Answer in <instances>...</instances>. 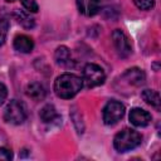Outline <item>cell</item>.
I'll return each instance as SVG.
<instances>
[{"label": "cell", "mask_w": 161, "mask_h": 161, "mask_svg": "<svg viewBox=\"0 0 161 161\" xmlns=\"http://www.w3.org/2000/svg\"><path fill=\"white\" fill-rule=\"evenodd\" d=\"M141 141L142 136L137 131L132 128H123L114 136L113 146L118 152H127L141 145Z\"/></svg>", "instance_id": "obj_2"}, {"label": "cell", "mask_w": 161, "mask_h": 161, "mask_svg": "<svg viewBox=\"0 0 161 161\" xmlns=\"http://www.w3.org/2000/svg\"><path fill=\"white\" fill-rule=\"evenodd\" d=\"M83 83L88 87H97L104 83L106 80V73L104 70L94 63H88L86 64V67L83 68V77H82Z\"/></svg>", "instance_id": "obj_4"}, {"label": "cell", "mask_w": 161, "mask_h": 161, "mask_svg": "<svg viewBox=\"0 0 161 161\" xmlns=\"http://www.w3.org/2000/svg\"><path fill=\"white\" fill-rule=\"evenodd\" d=\"M122 78H125L128 84H132V86H136V87L143 84L145 80H146V75H145L143 70L140 69V68H131V69H127V70L122 74Z\"/></svg>", "instance_id": "obj_10"}, {"label": "cell", "mask_w": 161, "mask_h": 161, "mask_svg": "<svg viewBox=\"0 0 161 161\" xmlns=\"http://www.w3.org/2000/svg\"><path fill=\"white\" fill-rule=\"evenodd\" d=\"M21 4L29 13H36L39 10L38 3L35 0H21Z\"/></svg>", "instance_id": "obj_18"}, {"label": "cell", "mask_w": 161, "mask_h": 161, "mask_svg": "<svg viewBox=\"0 0 161 161\" xmlns=\"http://www.w3.org/2000/svg\"><path fill=\"white\" fill-rule=\"evenodd\" d=\"M54 59H55V63L58 65L69 67L70 65V62H72V55H70L69 48H67L65 45L58 47L55 49V52H54Z\"/></svg>", "instance_id": "obj_12"}, {"label": "cell", "mask_w": 161, "mask_h": 161, "mask_svg": "<svg viewBox=\"0 0 161 161\" xmlns=\"http://www.w3.org/2000/svg\"><path fill=\"white\" fill-rule=\"evenodd\" d=\"M5 1H6V3H14L15 0H5Z\"/></svg>", "instance_id": "obj_21"}, {"label": "cell", "mask_w": 161, "mask_h": 161, "mask_svg": "<svg viewBox=\"0 0 161 161\" xmlns=\"http://www.w3.org/2000/svg\"><path fill=\"white\" fill-rule=\"evenodd\" d=\"M13 45L14 49L20 53H30L34 49V40L25 34H19L14 38Z\"/></svg>", "instance_id": "obj_9"}, {"label": "cell", "mask_w": 161, "mask_h": 161, "mask_svg": "<svg viewBox=\"0 0 161 161\" xmlns=\"http://www.w3.org/2000/svg\"><path fill=\"white\" fill-rule=\"evenodd\" d=\"M25 94L33 101H43L47 96V91L39 82H31L25 88Z\"/></svg>", "instance_id": "obj_11"}, {"label": "cell", "mask_w": 161, "mask_h": 161, "mask_svg": "<svg viewBox=\"0 0 161 161\" xmlns=\"http://www.w3.org/2000/svg\"><path fill=\"white\" fill-rule=\"evenodd\" d=\"M4 119L11 125H21L26 119V108L23 102L11 99L4 111Z\"/></svg>", "instance_id": "obj_3"}, {"label": "cell", "mask_w": 161, "mask_h": 161, "mask_svg": "<svg viewBox=\"0 0 161 161\" xmlns=\"http://www.w3.org/2000/svg\"><path fill=\"white\" fill-rule=\"evenodd\" d=\"M77 8L80 14L93 16L99 11L101 0H77Z\"/></svg>", "instance_id": "obj_8"}, {"label": "cell", "mask_w": 161, "mask_h": 161, "mask_svg": "<svg viewBox=\"0 0 161 161\" xmlns=\"http://www.w3.org/2000/svg\"><path fill=\"white\" fill-rule=\"evenodd\" d=\"M13 158V152L6 147H0V160L9 161Z\"/></svg>", "instance_id": "obj_19"}, {"label": "cell", "mask_w": 161, "mask_h": 161, "mask_svg": "<svg viewBox=\"0 0 161 161\" xmlns=\"http://www.w3.org/2000/svg\"><path fill=\"white\" fill-rule=\"evenodd\" d=\"M14 15H15V19L18 20V23H19L21 26H24L25 29H31V28H34L35 21H34V19L30 16V14H28V13H25V11H23V10H16Z\"/></svg>", "instance_id": "obj_15"}, {"label": "cell", "mask_w": 161, "mask_h": 161, "mask_svg": "<svg viewBox=\"0 0 161 161\" xmlns=\"http://www.w3.org/2000/svg\"><path fill=\"white\" fill-rule=\"evenodd\" d=\"M82 86L83 80L80 77L72 73H64L57 77V79L54 80L53 89L59 98L70 99L80 91Z\"/></svg>", "instance_id": "obj_1"}, {"label": "cell", "mask_w": 161, "mask_h": 161, "mask_svg": "<svg viewBox=\"0 0 161 161\" xmlns=\"http://www.w3.org/2000/svg\"><path fill=\"white\" fill-rule=\"evenodd\" d=\"M141 97L143 98V101L155 107L157 111L160 109V106H161V99H160V94L157 91H153V89H143L142 93H141Z\"/></svg>", "instance_id": "obj_14"}, {"label": "cell", "mask_w": 161, "mask_h": 161, "mask_svg": "<svg viewBox=\"0 0 161 161\" xmlns=\"http://www.w3.org/2000/svg\"><path fill=\"white\" fill-rule=\"evenodd\" d=\"M128 118H130V122L133 126H136V127H146L151 122L152 116L147 111L136 107V108H132L130 111Z\"/></svg>", "instance_id": "obj_7"}, {"label": "cell", "mask_w": 161, "mask_h": 161, "mask_svg": "<svg viewBox=\"0 0 161 161\" xmlns=\"http://www.w3.org/2000/svg\"><path fill=\"white\" fill-rule=\"evenodd\" d=\"M10 28V21L8 18H0V47L4 45L6 36H8V31Z\"/></svg>", "instance_id": "obj_16"}, {"label": "cell", "mask_w": 161, "mask_h": 161, "mask_svg": "<svg viewBox=\"0 0 161 161\" xmlns=\"http://www.w3.org/2000/svg\"><path fill=\"white\" fill-rule=\"evenodd\" d=\"M133 3L141 10H150L155 6V0H133Z\"/></svg>", "instance_id": "obj_17"}, {"label": "cell", "mask_w": 161, "mask_h": 161, "mask_svg": "<svg viewBox=\"0 0 161 161\" xmlns=\"http://www.w3.org/2000/svg\"><path fill=\"white\" fill-rule=\"evenodd\" d=\"M125 106L118 102V101H109L104 108H103V112H102V116H103V122L108 126L111 125H114L117 123L123 116H125Z\"/></svg>", "instance_id": "obj_5"}, {"label": "cell", "mask_w": 161, "mask_h": 161, "mask_svg": "<svg viewBox=\"0 0 161 161\" xmlns=\"http://www.w3.org/2000/svg\"><path fill=\"white\" fill-rule=\"evenodd\" d=\"M6 97H8V88L4 83L0 82V106L6 101Z\"/></svg>", "instance_id": "obj_20"}, {"label": "cell", "mask_w": 161, "mask_h": 161, "mask_svg": "<svg viewBox=\"0 0 161 161\" xmlns=\"http://www.w3.org/2000/svg\"><path fill=\"white\" fill-rule=\"evenodd\" d=\"M112 42H113L116 52L118 53V55L121 58H127L131 54V52H132L131 43H130L127 35L121 29L113 30V33H112Z\"/></svg>", "instance_id": "obj_6"}, {"label": "cell", "mask_w": 161, "mask_h": 161, "mask_svg": "<svg viewBox=\"0 0 161 161\" xmlns=\"http://www.w3.org/2000/svg\"><path fill=\"white\" fill-rule=\"evenodd\" d=\"M39 117L44 123H52V122L59 119V114H58V112L53 104H45L40 109Z\"/></svg>", "instance_id": "obj_13"}]
</instances>
